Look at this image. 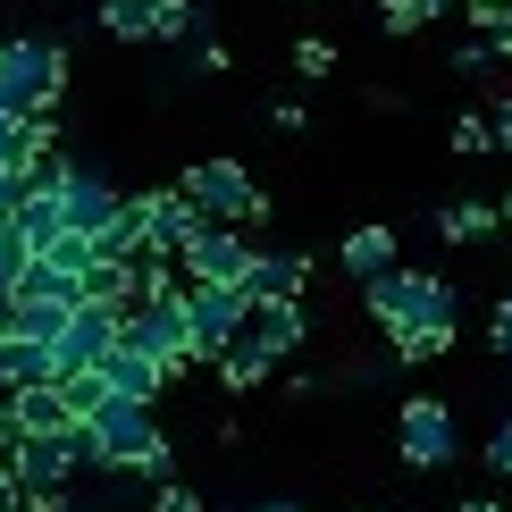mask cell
<instances>
[{
	"label": "cell",
	"instance_id": "ac0fdd59",
	"mask_svg": "<svg viewBox=\"0 0 512 512\" xmlns=\"http://www.w3.org/2000/svg\"><path fill=\"white\" fill-rule=\"evenodd\" d=\"M93 26L118 42H152V0H93Z\"/></svg>",
	"mask_w": 512,
	"mask_h": 512
},
{
	"label": "cell",
	"instance_id": "5b68a950",
	"mask_svg": "<svg viewBox=\"0 0 512 512\" xmlns=\"http://www.w3.org/2000/svg\"><path fill=\"white\" fill-rule=\"evenodd\" d=\"M118 345L143 353L160 378H185V370H194V336H185V286H177V294H152V303H135V311L118 319Z\"/></svg>",
	"mask_w": 512,
	"mask_h": 512
},
{
	"label": "cell",
	"instance_id": "ab89813d",
	"mask_svg": "<svg viewBox=\"0 0 512 512\" xmlns=\"http://www.w3.org/2000/svg\"><path fill=\"white\" fill-rule=\"evenodd\" d=\"M370 512H403V504H370Z\"/></svg>",
	"mask_w": 512,
	"mask_h": 512
},
{
	"label": "cell",
	"instance_id": "8fae6325",
	"mask_svg": "<svg viewBox=\"0 0 512 512\" xmlns=\"http://www.w3.org/2000/svg\"><path fill=\"white\" fill-rule=\"evenodd\" d=\"M236 345L269 353V361H294V353L311 345V328H303V303H252V311H244V328H236Z\"/></svg>",
	"mask_w": 512,
	"mask_h": 512
},
{
	"label": "cell",
	"instance_id": "60d3db41",
	"mask_svg": "<svg viewBox=\"0 0 512 512\" xmlns=\"http://www.w3.org/2000/svg\"><path fill=\"white\" fill-rule=\"evenodd\" d=\"M303 9H311V0H303Z\"/></svg>",
	"mask_w": 512,
	"mask_h": 512
},
{
	"label": "cell",
	"instance_id": "5bb4252c",
	"mask_svg": "<svg viewBox=\"0 0 512 512\" xmlns=\"http://www.w3.org/2000/svg\"><path fill=\"white\" fill-rule=\"evenodd\" d=\"M496 227H504V210H496V202H479V194H462V202H445V210H437V236H445V244H487Z\"/></svg>",
	"mask_w": 512,
	"mask_h": 512
},
{
	"label": "cell",
	"instance_id": "9a60e30c",
	"mask_svg": "<svg viewBox=\"0 0 512 512\" xmlns=\"http://www.w3.org/2000/svg\"><path fill=\"white\" fill-rule=\"evenodd\" d=\"M17 420H26V437H51V429H76V412H68V395L51 387V378H34V387H17Z\"/></svg>",
	"mask_w": 512,
	"mask_h": 512
},
{
	"label": "cell",
	"instance_id": "4dcf8cb0",
	"mask_svg": "<svg viewBox=\"0 0 512 512\" xmlns=\"http://www.w3.org/2000/svg\"><path fill=\"white\" fill-rule=\"evenodd\" d=\"M487 59H496V51H487V42L471 34V42H462V51H454V68H462V76H479V68H487Z\"/></svg>",
	"mask_w": 512,
	"mask_h": 512
},
{
	"label": "cell",
	"instance_id": "d4e9b609",
	"mask_svg": "<svg viewBox=\"0 0 512 512\" xmlns=\"http://www.w3.org/2000/svg\"><path fill=\"white\" fill-rule=\"evenodd\" d=\"M152 512H202V496H194L185 479H160V487H152Z\"/></svg>",
	"mask_w": 512,
	"mask_h": 512
},
{
	"label": "cell",
	"instance_id": "8992f818",
	"mask_svg": "<svg viewBox=\"0 0 512 512\" xmlns=\"http://www.w3.org/2000/svg\"><path fill=\"white\" fill-rule=\"evenodd\" d=\"M395 454L412 462V471H454V454H462V412L445 395H412L395 412Z\"/></svg>",
	"mask_w": 512,
	"mask_h": 512
},
{
	"label": "cell",
	"instance_id": "836d02e7",
	"mask_svg": "<svg viewBox=\"0 0 512 512\" xmlns=\"http://www.w3.org/2000/svg\"><path fill=\"white\" fill-rule=\"evenodd\" d=\"M17 504H26V487H17V471L0 462V512H17Z\"/></svg>",
	"mask_w": 512,
	"mask_h": 512
},
{
	"label": "cell",
	"instance_id": "30bf717a",
	"mask_svg": "<svg viewBox=\"0 0 512 512\" xmlns=\"http://www.w3.org/2000/svg\"><path fill=\"white\" fill-rule=\"evenodd\" d=\"M59 210H68V236H101L126 210V194L110 177H93V168H68V177H59Z\"/></svg>",
	"mask_w": 512,
	"mask_h": 512
},
{
	"label": "cell",
	"instance_id": "7a4b0ae2",
	"mask_svg": "<svg viewBox=\"0 0 512 512\" xmlns=\"http://www.w3.org/2000/svg\"><path fill=\"white\" fill-rule=\"evenodd\" d=\"M361 311L378 319L387 336H403V328H454L462 319V303H454V286H445L437 269H378V277H361Z\"/></svg>",
	"mask_w": 512,
	"mask_h": 512
},
{
	"label": "cell",
	"instance_id": "f546056e",
	"mask_svg": "<svg viewBox=\"0 0 512 512\" xmlns=\"http://www.w3.org/2000/svg\"><path fill=\"white\" fill-rule=\"evenodd\" d=\"M26 512H76L68 487H26Z\"/></svg>",
	"mask_w": 512,
	"mask_h": 512
},
{
	"label": "cell",
	"instance_id": "ffe728a7",
	"mask_svg": "<svg viewBox=\"0 0 512 512\" xmlns=\"http://www.w3.org/2000/svg\"><path fill=\"white\" fill-rule=\"evenodd\" d=\"M387 345H395L403 370H429V361L454 353V328H403V336H387Z\"/></svg>",
	"mask_w": 512,
	"mask_h": 512
},
{
	"label": "cell",
	"instance_id": "44dd1931",
	"mask_svg": "<svg viewBox=\"0 0 512 512\" xmlns=\"http://www.w3.org/2000/svg\"><path fill=\"white\" fill-rule=\"evenodd\" d=\"M202 26V0H152V42H185Z\"/></svg>",
	"mask_w": 512,
	"mask_h": 512
},
{
	"label": "cell",
	"instance_id": "83f0119b",
	"mask_svg": "<svg viewBox=\"0 0 512 512\" xmlns=\"http://www.w3.org/2000/svg\"><path fill=\"white\" fill-rule=\"evenodd\" d=\"M504 9H512V0H462V26H471V34H487Z\"/></svg>",
	"mask_w": 512,
	"mask_h": 512
},
{
	"label": "cell",
	"instance_id": "8d00e7d4",
	"mask_svg": "<svg viewBox=\"0 0 512 512\" xmlns=\"http://www.w3.org/2000/svg\"><path fill=\"white\" fill-rule=\"evenodd\" d=\"M9 143H17V118H9V110H0V160H9Z\"/></svg>",
	"mask_w": 512,
	"mask_h": 512
},
{
	"label": "cell",
	"instance_id": "e575fe53",
	"mask_svg": "<svg viewBox=\"0 0 512 512\" xmlns=\"http://www.w3.org/2000/svg\"><path fill=\"white\" fill-rule=\"evenodd\" d=\"M454 512H512V504H496V496H462Z\"/></svg>",
	"mask_w": 512,
	"mask_h": 512
},
{
	"label": "cell",
	"instance_id": "3957f363",
	"mask_svg": "<svg viewBox=\"0 0 512 512\" xmlns=\"http://www.w3.org/2000/svg\"><path fill=\"white\" fill-rule=\"evenodd\" d=\"M68 101V51L42 34H9L0 42V110L9 118H59Z\"/></svg>",
	"mask_w": 512,
	"mask_h": 512
},
{
	"label": "cell",
	"instance_id": "277c9868",
	"mask_svg": "<svg viewBox=\"0 0 512 512\" xmlns=\"http://www.w3.org/2000/svg\"><path fill=\"white\" fill-rule=\"evenodd\" d=\"M177 194L194 202L210 227H244V236H252V227L269 219V194L252 185V168H236V160H194L177 177Z\"/></svg>",
	"mask_w": 512,
	"mask_h": 512
},
{
	"label": "cell",
	"instance_id": "74e56055",
	"mask_svg": "<svg viewBox=\"0 0 512 512\" xmlns=\"http://www.w3.org/2000/svg\"><path fill=\"white\" fill-rule=\"evenodd\" d=\"M420 9H429V26H437V17H445V9H462V0H420Z\"/></svg>",
	"mask_w": 512,
	"mask_h": 512
},
{
	"label": "cell",
	"instance_id": "cb8c5ba5",
	"mask_svg": "<svg viewBox=\"0 0 512 512\" xmlns=\"http://www.w3.org/2000/svg\"><path fill=\"white\" fill-rule=\"evenodd\" d=\"M487 471H496V479H512V412L496 420V429H487Z\"/></svg>",
	"mask_w": 512,
	"mask_h": 512
},
{
	"label": "cell",
	"instance_id": "484cf974",
	"mask_svg": "<svg viewBox=\"0 0 512 512\" xmlns=\"http://www.w3.org/2000/svg\"><path fill=\"white\" fill-rule=\"evenodd\" d=\"M17 445H26V420H17V403L0 395V462H9V471H17Z\"/></svg>",
	"mask_w": 512,
	"mask_h": 512
},
{
	"label": "cell",
	"instance_id": "f35d334b",
	"mask_svg": "<svg viewBox=\"0 0 512 512\" xmlns=\"http://www.w3.org/2000/svg\"><path fill=\"white\" fill-rule=\"evenodd\" d=\"M496 210H504V227H512V194H504V202H496Z\"/></svg>",
	"mask_w": 512,
	"mask_h": 512
},
{
	"label": "cell",
	"instance_id": "ba28073f",
	"mask_svg": "<svg viewBox=\"0 0 512 512\" xmlns=\"http://www.w3.org/2000/svg\"><path fill=\"white\" fill-rule=\"evenodd\" d=\"M244 261H252V236H244V227H210V219L177 252V269L194 277V286H244Z\"/></svg>",
	"mask_w": 512,
	"mask_h": 512
},
{
	"label": "cell",
	"instance_id": "d590c367",
	"mask_svg": "<svg viewBox=\"0 0 512 512\" xmlns=\"http://www.w3.org/2000/svg\"><path fill=\"white\" fill-rule=\"evenodd\" d=\"M252 512H311V504H294V496H269V504H252Z\"/></svg>",
	"mask_w": 512,
	"mask_h": 512
},
{
	"label": "cell",
	"instance_id": "f1b7e54d",
	"mask_svg": "<svg viewBox=\"0 0 512 512\" xmlns=\"http://www.w3.org/2000/svg\"><path fill=\"white\" fill-rule=\"evenodd\" d=\"M487 345H496V353L512 361V294H504V303H496V319H487Z\"/></svg>",
	"mask_w": 512,
	"mask_h": 512
},
{
	"label": "cell",
	"instance_id": "4316f807",
	"mask_svg": "<svg viewBox=\"0 0 512 512\" xmlns=\"http://www.w3.org/2000/svg\"><path fill=\"white\" fill-rule=\"evenodd\" d=\"M454 152H496V126L487 118H454Z\"/></svg>",
	"mask_w": 512,
	"mask_h": 512
},
{
	"label": "cell",
	"instance_id": "7402d4cb",
	"mask_svg": "<svg viewBox=\"0 0 512 512\" xmlns=\"http://www.w3.org/2000/svg\"><path fill=\"white\" fill-rule=\"evenodd\" d=\"M336 68V42L328 34H303V42H294V76H328Z\"/></svg>",
	"mask_w": 512,
	"mask_h": 512
},
{
	"label": "cell",
	"instance_id": "4fadbf2b",
	"mask_svg": "<svg viewBox=\"0 0 512 512\" xmlns=\"http://www.w3.org/2000/svg\"><path fill=\"white\" fill-rule=\"evenodd\" d=\"M93 370L110 378V395H126V403H160V387H168L152 361H143V353H126V345H110V353L93 361Z\"/></svg>",
	"mask_w": 512,
	"mask_h": 512
},
{
	"label": "cell",
	"instance_id": "9c48e42d",
	"mask_svg": "<svg viewBox=\"0 0 512 512\" xmlns=\"http://www.w3.org/2000/svg\"><path fill=\"white\" fill-rule=\"evenodd\" d=\"M135 227H143V252H152V261H177L185 236L202 227V210L185 202L177 185H152V194H135Z\"/></svg>",
	"mask_w": 512,
	"mask_h": 512
},
{
	"label": "cell",
	"instance_id": "7c38bea8",
	"mask_svg": "<svg viewBox=\"0 0 512 512\" xmlns=\"http://www.w3.org/2000/svg\"><path fill=\"white\" fill-rule=\"evenodd\" d=\"M303 286H311V261L303 252H261L252 244V261H244V303H303Z\"/></svg>",
	"mask_w": 512,
	"mask_h": 512
},
{
	"label": "cell",
	"instance_id": "d6a6232c",
	"mask_svg": "<svg viewBox=\"0 0 512 512\" xmlns=\"http://www.w3.org/2000/svg\"><path fill=\"white\" fill-rule=\"evenodd\" d=\"M487 126H496V152H512V93L496 101V110H487Z\"/></svg>",
	"mask_w": 512,
	"mask_h": 512
},
{
	"label": "cell",
	"instance_id": "1f68e13d",
	"mask_svg": "<svg viewBox=\"0 0 512 512\" xmlns=\"http://www.w3.org/2000/svg\"><path fill=\"white\" fill-rule=\"evenodd\" d=\"M479 42H487V51H496V59H512V9H504V17H496V26H487Z\"/></svg>",
	"mask_w": 512,
	"mask_h": 512
},
{
	"label": "cell",
	"instance_id": "52a82bcc",
	"mask_svg": "<svg viewBox=\"0 0 512 512\" xmlns=\"http://www.w3.org/2000/svg\"><path fill=\"white\" fill-rule=\"evenodd\" d=\"M244 294L236 286H185V336H194V361H219L244 328Z\"/></svg>",
	"mask_w": 512,
	"mask_h": 512
},
{
	"label": "cell",
	"instance_id": "e0dca14e",
	"mask_svg": "<svg viewBox=\"0 0 512 512\" xmlns=\"http://www.w3.org/2000/svg\"><path fill=\"white\" fill-rule=\"evenodd\" d=\"M34 378H51V345H34V336H0V395H17V387H34Z\"/></svg>",
	"mask_w": 512,
	"mask_h": 512
},
{
	"label": "cell",
	"instance_id": "603a6c76",
	"mask_svg": "<svg viewBox=\"0 0 512 512\" xmlns=\"http://www.w3.org/2000/svg\"><path fill=\"white\" fill-rule=\"evenodd\" d=\"M378 26H387V34H420L429 9H420V0H378Z\"/></svg>",
	"mask_w": 512,
	"mask_h": 512
},
{
	"label": "cell",
	"instance_id": "6da1fadb",
	"mask_svg": "<svg viewBox=\"0 0 512 512\" xmlns=\"http://www.w3.org/2000/svg\"><path fill=\"white\" fill-rule=\"evenodd\" d=\"M84 437H93V471H143V479H168L177 471V454H168V437H160V420H152V403H126L110 395L93 420H84Z\"/></svg>",
	"mask_w": 512,
	"mask_h": 512
},
{
	"label": "cell",
	"instance_id": "d6986e66",
	"mask_svg": "<svg viewBox=\"0 0 512 512\" xmlns=\"http://www.w3.org/2000/svg\"><path fill=\"white\" fill-rule=\"evenodd\" d=\"M210 370L227 378V395H252V387H269V370H277V361H269V353H252V345H227L219 361H210Z\"/></svg>",
	"mask_w": 512,
	"mask_h": 512
},
{
	"label": "cell",
	"instance_id": "2e32d148",
	"mask_svg": "<svg viewBox=\"0 0 512 512\" xmlns=\"http://www.w3.org/2000/svg\"><path fill=\"white\" fill-rule=\"evenodd\" d=\"M378 269H395V227L387 219H361L345 236V277H378Z\"/></svg>",
	"mask_w": 512,
	"mask_h": 512
}]
</instances>
